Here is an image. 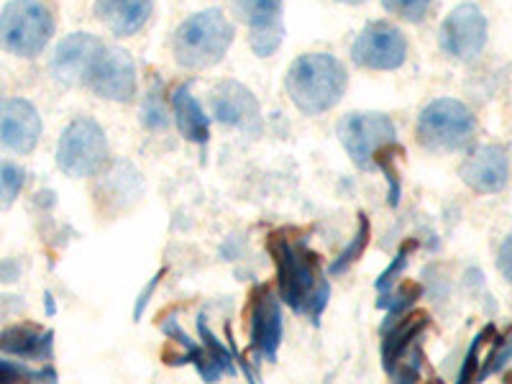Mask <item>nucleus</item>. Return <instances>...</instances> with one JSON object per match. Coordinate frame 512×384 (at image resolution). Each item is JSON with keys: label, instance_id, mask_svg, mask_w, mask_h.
<instances>
[{"label": "nucleus", "instance_id": "1", "mask_svg": "<svg viewBox=\"0 0 512 384\" xmlns=\"http://www.w3.org/2000/svg\"><path fill=\"white\" fill-rule=\"evenodd\" d=\"M269 254L277 267V295L282 303L290 305L297 315L320 323L331 297V285L320 269L318 256L303 241L297 244L287 239V233L269 236Z\"/></svg>", "mask_w": 512, "mask_h": 384}, {"label": "nucleus", "instance_id": "2", "mask_svg": "<svg viewBox=\"0 0 512 384\" xmlns=\"http://www.w3.org/2000/svg\"><path fill=\"white\" fill-rule=\"evenodd\" d=\"M349 88V72L344 62L328 52H308L290 64L285 90L292 105L305 116L333 111Z\"/></svg>", "mask_w": 512, "mask_h": 384}, {"label": "nucleus", "instance_id": "3", "mask_svg": "<svg viewBox=\"0 0 512 384\" xmlns=\"http://www.w3.org/2000/svg\"><path fill=\"white\" fill-rule=\"evenodd\" d=\"M338 139L344 144L346 154L359 169H382L392 185V205H397V172L392 167V154L397 149V131L390 116L384 113H346L338 121Z\"/></svg>", "mask_w": 512, "mask_h": 384}, {"label": "nucleus", "instance_id": "4", "mask_svg": "<svg viewBox=\"0 0 512 384\" xmlns=\"http://www.w3.org/2000/svg\"><path fill=\"white\" fill-rule=\"evenodd\" d=\"M236 29L218 8L192 13L172 34V57L182 70L200 72L216 67L231 49Z\"/></svg>", "mask_w": 512, "mask_h": 384}, {"label": "nucleus", "instance_id": "5", "mask_svg": "<svg viewBox=\"0 0 512 384\" xmlns=\"http://www.w3.org/2000/svg\"><path fill=\"white\" fill-rule=\"evenodd\" d=\"M57 21L44 0H11L0 13V47L16 57H39L52 41Z\"/></svg>", "mask_w": 512, "mask_h": 384}, {"label": "nucleus", "instance_id": "6", "mask_svg": "<svg viewBox=\"0 0 512 384\" xmlns=\"http://www.w3.org/2000/svg\"><path fill=\"white\" fill-rule=\"evenodd\" d=\"M477 118L461 100L438 98L420 111L415 134L431 152H459L474 136Z\"/></svg>", "mask_w": 512, "mask_h": 384}, {"label": "nucleus", "instance_id": "7", "mask_svg": "<svg viewBox=\"0 0 512 384\" xmlns=\"http://www.w3.org/2000/svg\"><path fill=\"white\" fill-rule=\"evenodd\" d=\"M108 164V139L93 118H75L57 144V167L67 177H95Z\"/></svg>", "mask_w": 512, "mask_h": 384}, {"label": "nucleus", "instance_id": "8", "mask_svg": "<svg viewBox=\"0 0 512 384\" xmlns=\"http://www.w3.org/2000/svg\"><path fill=\"white\" fill-rule=\"evenodd\" d=\"M428 328V315L413 313L405 318L387 320L382 336V364L384 372L400 382H415L420 377V351L418 341Z\"/></svg>", "mask_w": 512, "mask_h": 384}, {"label": "nucleus", "instance_id": "9", "mask_svg": "<svg viewBox=\"0 0 512 384\" xmlns=\"http://www.w3.org/2000/svg\"><path fill=\"white\" fill-rule=\"evenodd\" d=\"M85 88L111 103H131L136 98V88H139L134 57L126 49L103 44L90 64Z\"/></svg>", "mask_w": 512, "mask_h": 384}, {"label": "nucleus", "instance_id": "10", "mask_svg": "<svg viewBox=\"0 0 512 384\" xmlns=\"http://www.w3.org/2000/svg\"><path fill=\"white\" fill-rule=\"evenodd\" d=\"M408 59V39L387 21H372L356 34L351 44V62L361 70L395 72Z\"/></svg>", "mask_w": 512, "mask_h": 384}, {"label": "nucleus", "instance_id": "11", "mask_svg": "<svg viewBox=\"0 0 512 384\" xmlns=\"http://www.w3.org/2000/svg\"><path fill=\"white\" fill-rule=\"evenodd\" d=\"M487 16L482 13V8L477 3H459L454 11L443 18L441 41L443 54H448L451 59H459V62H472L487 47Z\"/></svg>", "mask_w": 512, "mask_h": 384}, {"label": "nucleus", "instance_id": "12", "mask_svg": "<svg viewBox=\"0 0 512 384\" xmlns=\"http://www.w3.org/2000/svg\"><path fill=\"white\" fill-rule=\"evenodd\" d=\"M233 11L249 29V47L256 57H272L285 41L282 0H231Z\"/></svg>", "mask_w": 512, "mask_h": 384}, {"label": "nucleus", "instance_id": "13", "mask_svg": "<svg viewBox=\"0 0 512 384\" xmlns=\"http://www.w3.org/2000/svg\"><path fill=\"white\" fill-rule=\"evenodd\" d=\"M466 187L479 195H495L510 182V152L500 144H484L464 159L459 169Z\"/></svg>", "mask_w": 512, "mask_h": 384}, {"label": "nucleus", "instance_id": "14", "mask_svg": "<svg viewBox=\"0 0 512 384\" xmlns=\"http://www.w3.org/2000/svg\"><path fill=\"white\" fill-rule=\"evenodd\" d=\"M41 139V116L24 98L0 100V146L13 154H31Z\"/></svg>", "mask_w": 512, "mask_h": 384}, {"label": "nucleus", "instance_id": "15", "mask_svg": "<svg viewBox=\"0 0 512 384\" xmlns=\"http://www.w3.org/2000/svg\"><path fill=\"white\" fill-rule=\"evenodd\" d=\"M103 41L98 36L88 34V31H77V34L64 36L54 47L52 59H49V72L62 85H85L90 64H93L95 54L100 52Z\"/></svg>", "mask_w": 512, "mask_h": 384}, {"label": "nucleus", "instance_id": "16", "mask_svg": "<svg viewBox=\"0 0 512 384\" xmlns=\"http://www.w3.org/2000/svg\"><path fill=\"white\" fill-rule=\"evenodd\" d=\"M210 108L223 126L241 128L249 134L262 123V105H259L256 95L236 80L218 82L213 88V95H210Z\"/></svg>", "mask_w": 512, "mask_h": 384}, {"label": "nucleus", "instance_id": "17", "mask_svg": "<svg viewBox=\"0 0 512 384\" xmlns=\"http://www.w3.org/2000/svg\"><path fill=\"white\" fill-rule=\"evenodd\" d=\"M282 303L272 290H259L251 300V349L256 356L274 361L282 344Z\"/></svg>", "mask_w": 512, "mask_h": 384}, {"label": "nucleus", "instance_id": "18", "mask_svg": "<svg viewBox=\"0 0 512 384\" xmlns=\"http://www.w3.org/2000/svg\"><path fill=\"white\" fill-rule=\"evenodd\" d=\"M93 13L113 36L128 39L152 21L154 0H95Z\"/></svg>", "mask_w": 512, "mask_h": 384}, {"label": "nucleus", "instance_id": "19", "mask_svg": "<svg viewBox=\"0 0 512 384\" xmlns=\"http://www.w3.org/2000/svg\"><path fill=\"white\" fill-rule=\"evenodd\" d=\"M172 118L177 123V131L192 144H208L210 139V121L205 116L203 105L192 95L190 85H180L172 93Z\"/></svg>", "mask_w": 512, "mask_h": 384}, {"label": "nucleus", "instance_id": "20", "mask_svg": "<svg viewBox=\"0 0 512 384\" xmlns=\"http://www.w3.org/2000/svg\"><path fill=\"white\" fill-rule=\"evenodd\" d=\"M54 333H41L31 326H13L0 333V351L16 359L49 361L52 359Z\"/></svg>", "mask_w": 512, "mask_h": 384}, {"label": "nucleus", "instance_id": "21", "mask_svg": "<svg viewBox=\"0 0 512 384\" xmlns=\"http://www.w3.org/2000/svg\"><path fill=\"white\" fill-rule=\"evenodd\" d=\"M26 185V172L18 164L0 159V210H8Z\"/></svg>", "mask_w": 512, "mask_h": 384}, {"label": "nucleus", "instance_id": "22", "mask_svg": "<svg viewBox=\"0 0 512 384\" xmlns=\"http://www.w3.org/2000/svg\"><path fill=\"white\" fill-rule=\"evenodd\" d=\"M54 382V369H29L21 361L0 359V382Z\"/></svg>", "mask_w": 512, "mask_h": 384}, {"label": "nucleus", "instance_id": "23", "mask_svg": "<svg viewBox=\"0 0 512 384\" xmlns=\"http://www.w3.org/2000/svg\"><path fill=\"white\" fill-rule=\"evenodd\" d=\"M367 244H369V218L359 216V231H356V236H354V241L349 244V249L338 254V262H333L331 274H344L346 269L356 262V259H361V254H364Z\"/></svg>", "mask_w": 512, "mask_h": 384}, {"label": "nucleus", "instance_id": "24", "mask_svg": "<svg viewBox=\"0 0 512 384\" xmlns=\"http://www.w3.org/2000/svg\"><path fill=\"white\" fill-rule=\"evenodd\" d=\"M382 6L384 11L408 21V24H420L431 11L433 0H382Z\"/></svg>", "mask_w": 512, "mask_h": 384}, {"label": "nucleus", "instance_id": "25", "mask_svg": "<svg viewBox=\"0 0 512 384\" xmlns=\"http://www.w3.org/2000/svg\"><path fill=\"white\" fill-rule=\"evenodd\" d=\"M510 361H512V331L507 333L505 338H500V341L495 344V349L489 351L487 361H484V367L477 372V377L487 379L489 374L502 372Z\"/></svg>", "mask_w": 512, "mask_h": 384}, {"label": "nucleus", "instance_id": "26", "mask_svg": "<svg viewBox=\"0 0 512 384\" xmlns=\"http://www.w3.org/2000/svg\"><path fill=\"white\" fill-rule=\"evenodd\" d=\"M169 113H167V105H164L162 98V88H152V93L146 95V103H144V123L152 131L157 128H164L169 123Z\"/></svg>", "mask_w": 512, "mask_h": 384}, {"label": "nucleus", "instance_id": "27", "mask_svg": "<svg viewBox=\"0 0 512 384\" xmlns=\"http://www.w3.org/2000/svg\"><path fill=\"white\" fill-rule=\"evenodd\" d=\"M495 333V328L489 326L484 328L482 333H479L477 338L472 341V349H469V354H466V361H464V367H461L459 372V382H469V379L477 377V367H479V349H482L484 344H487V338Z\"/></svg>", "mask_w": 512, "mask_h": 384}, {"label": "nucleus", "instance_id": "28", "mask_svg": "<svg viewBox=\"0 0 512 384\" xmlns=\"http://www.w3.org/2000/svg\"><path fill=\"white\" fill-rule=\"evenodd\" d=\"M410 251H413V244H408L405 246V249L400 251V254L395 256V262L390 264V269H387V272L382 274V277H379V282H377V290L382 292H390L392 290V285H395V277L397 274L402 272V269H405V264H408V256H410Z\"/></svg>", "mask_w": 512, "mask_h": 384}, {"label": "nucleus", "instance_id": "29", "mask_svg": "<svg viewBox=\"0 0 512 384\" xmlns=\"http://www.w3.org/2000/svg\"><path fill=\"white\" fill-rule=\"evenodd\" d=\"M497 267H500L502 277L512 285V233H507L505 241L500 244V251H497Z\"/></svg>", "mask_w": 512, "mask_h": 384}, {"label": "nucleus", "instance_id": "30", "mask_svg": "<svg viewBox=\"0 0 512 384\" xmlns=\"http://www.w3.org/2000/svg\"><path fill=\"white\" fill-rule=\"evenodd\" d=\"M164 272H167V269H159L157 277H154V280L149 282V287H146V290L141 292L139 305H136V310H134V318H141V313H144V308H146V303H149V297H152V292L157 290V285H159V280H162V277H164Z\"/></svg>", "mask_w": 512, "mask_h": 384}, {"label": "nucleus", "instance_id": "31", "mask_svg": "<svg viewBox=\"0 0 512 384\" xmlns=\"http://www.w3.org/2000/svg\"><path fill=\"white\" fill-rule=\"evenodd\" d=\"M18 277H21V264L16 259L0 262V282H16Z\"/></svg>", "mask_w": 512, "mask_h": 384}, {"label": "nucleus", "instance_id": "32", "mask_svg": "<svg viewBox=\"0 0 512 384\" xmlns=\"http://www.w3.org/2000/svg\"><path fill=\"white\" fill-rule=\"evenodd\" d=\"M336 3H344V6H361V3H367V0H336Z\"/></svg>", "mask_w": 512, "mask_h": 384}]
</instances>
